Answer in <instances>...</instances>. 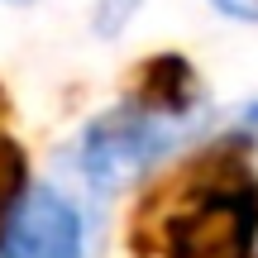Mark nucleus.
<instances>
[{
	"instance_id": "obj_1",
	"label": "nucleus",
	"mask_w": 258,
	"mask_h": 258,
	"mask_svg": "<svg viewBox=\"0 0 258 258\" xmlns=\"http://www.w3.org/2000/svg\"><path fill=\"white\" fill-rule=\"evenodd\" d=\"M201 82L186 57H153L134 96L101 110L77 139V172L91 191L110 196L172 158L201 129Z\"/></svg>"
},
{
	"instance_id": "obj_2",
	"label": "nucleus",
	"mask_w": 258,
	"mask_h": 258,
	"mask_svg": "<svg viewBox=\"0 0 258 258\" xmlns=\"http://www.w3.org/2000/svg\"><path fill=\"white\" fill-rule=\"evenodd\" d=\"M258 249V186L244 172L211 182L167 220L172 258H253Z\"/></svg>"
},
{
	"instance_id": "obj_3",
	"label": "nucleus",
	"mask_w": 258,
	"mask_h": 258,
	"mask_svg": "<svg viewBox=\"0 0 258 258\" xmlns=\"http://www.w3.org/2000/svg\"><path fill=\"white\" fill-rule=\"evenodd\" d=\"M0 258H86V220L62 186H24L0 220Z\"/></svg>"
},
{
	"instance_id": "obj_4",
	"label": "nucleus",
	"mask_w": 258,
	"mask_h": 258,
	"mask_svg": "<svg viewBox=\"0 0 258 258\" xmlns=\"http://www.w3.org/2000/svg\"><path fill=\"white\" fill-rule=\"evenodd\" d=\"M24 186H29V158L19 148V139L5 129V96H0V220L24 196Z\"/></svg>"
},
{
	"instance_id": "obj_5",
	"label": "nucleus",
	"mask_w": 258,
	"mask_h": 258,
	"mask_svg": "<svg viewBox=\"0 0 258 258\" xmlns=\"http://www.w3.org/2000/svg\"><path fill=\"white\" fill-rule=\"evenodd\" d=\"M225 19H239V24H258V0H211Z\"/></svg>"
},
{
	"instance_id": "obj_6",
	"label": "nucleus",
	"mask_w": 258,
	"mask_h": 258,
	"mask_svg": "<svg viewBox=\"0 0 258 258\" xmlns=\"http://www.w3.org/2000/svg\"><path fill=\"white\" fill-rule=\"evenodd\" d=\"M239 139H253V144H258V101H249L239 110Z\"/></svg>"
},
{
	"instance_id": "obj_7",
	"label": "nucleus",
	"mask_w": 258,
	"mask_h": 258,
	"mask_svg": "<svg viewBox=\"0 0 258 258\" xmlns=\"http://www.w3.org/2000/svg\"><path fill=\"white\" fill-rule=\"evenodd\" d=\"M10 5H34V0H10Z\"/></svg>"
}]
</instances>
